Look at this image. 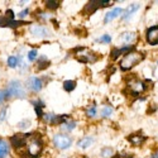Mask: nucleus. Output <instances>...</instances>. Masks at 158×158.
<instances>
[{
    "label": "nucleus",
    "mask_w": 158,
    "mask_h": 158,
    "mask_svg": "<svg viewBox=\"0 0 158 158\" xmlns=\"http://www.w3.org/2000/svg\"><path fill=\"white\" fill-rule=\"evenodd\" d=\"M144 58H146V56H144V53H142V52L131 51V52H129V53H127L123 57V60L120 61V63H119L120 70L122 71H129V70L133 69L134 66L140 63Z\"/></svg>",
    "instance_id": "obj_1"
},
{
    "label": "nucleus",
    "mask_w": 158,
    "mask_h": 158,
    "mask_svg": "<svg viewBox=\"0 0 158 158\" xmlns=\"http://www.w3.org/2000/svg\"><path fill=\"white\" fill-rule=\"evenodd\" d=\"M34 134V133H33ZM43 149V142L42 139L37 137V135H32L28 140V146H27V151L24 152V154H27L25 156V158H38L39 154H41Z\"/></svg>",
    "instance_id": "obj_2"
},
{
    "label": "nucleus",
    "mask_w": 158,
    "mask_h": 158,
    "mask_svg": "<svg viewBox=\"0 0 158 158\" xmlns=\"http://www.w3.org/2000/svg\"><path fill=\"white\" fill-rule=\"evenodd\" d=\"M5 94H6V99L9 98H18V99H23L25 98V90L24 86L20 81H10L5 89Z\"/></svg>",
    "instance_id": "obj_3"
},
{
    "label": "nucleus",
    "mask_w": 158,
    "mask_h": 158,
    "mask_svg": "<svg viewBox=\"0 0 158 158\" xmlns=\"http://www.w3.org/2000/svg\"><path fill=\"white\" fill-rule=\"evenodd\" d=\"M77 55H76V60L81 63H94L96 60H98V56L94 53V52H91L84 47H80L76 49Z\"/></svg>",
    "instance_id": "obj_4"
},
{
    "label": "nucleus",
    "mask_w": 158,
    "mask_h": 158,
    "mask_svg": "<svg viewBox=\"0 0 158 158\" xmlns=\"http://www.w3.org/2000/svg\"><path fill=\"white\" fill-rule=\"evenodd\" d=\"M52 142H53L55 147L57 149H61V151H64L71 147L72 144V138L67 134H62V133H58V134H55L53 135V139H52Z\"/></svg>",
    "instance_id": "obj_5"
},
{
    "label": "nucleus",
    "mask_w": 158,
    "mask_h": 158,
    "mask_svg": "<svg viewBox=\"0 0 158 158\" xmlns=\"http://www.w3.org/2000/svg\"><path fill=\"white\" fill-rule=\"evenodd\" d=\"M110 5H113L111 0H91V2H89L85 5L84 13H86V14H93V13H95L98 9L106 8V6H110Z\"/></svg>",
    "instance_id": "obj_6"
},
{
    "label": "nucleus",
    "mask_w": 158,
    "mask_h": 158,
    "mask_svg": "<svg viewBox=\"0 0 158 158\" xmlns=\"http://www.w3.org/2000/svg\"><path fill=\"white\" fill-rule=\"evenodd\" d=\"M127 87L130 95L133 96H139L142 93L146 91V84L143 81L138 80V78H133V80H129L127 82Z\"/></svg>",
    "instance_id": "obj_7"
},
{
    "label": "nucleus",
    "mask_w": 158,
    "mask_h": 158,
    "mask_svg": "<svg viewBox=\"0 0 158 158\" xmlns=\"http://www.w3.org/2000/svg\"><path fill=\"white\" fill-rule=\"evenodd\" d=\"M32 135H33V133H27V134L17 133V134L10 137V144L15 149H20V148L27 146L28 144V138H31Z\"/></svg>",
    "instance_id": "obj_8"
},
{
    "label": "nucleus",
    "mask_w": 158,
    "mask_h": 158,
    "mask_svg": "<svg viewBox=\"0 0 158 158\" xmlns=\"http://www.w3.org/2000/svg\"><path fill=\"white\" fill-rule=\"evenodd\" d=\"M29 33L37 38H46V37L51 35L49 31L44 27V25H41V24H32L31 28H29Z\"/></svg>",
    "instance_id": "obj_9"
},
{
    "label": "nucleus",
    "mask_w": 158,
    "mask_h": 158,
    "mask_svg": "<svg viewBox=\"0 0 158 158\" xmlns=\"http://www.w3.org/2000/svg\"><path fill=\"white\" fill-rule=\"evenodd\" d=\"M146 39H147V43L151 44V46H157L158 44V25H153V27L147 29Z\"/></svg>",
    "instance_id": "obj_10"
},
{
    "label": "nucleus",
    "mask_w": 158,
    "mask_h": 158,
    "mask_svg": "<svg viewBox=\"0 0 158 158\" xmlns=\"http://www.w3.org/2000/svg\"><path fill=\"white\" fill-rule=\"evenodd\" d=\"M27 86H28L29 90L33 91V93H38V91H41L42 87H43V81L37 76H32V77L28 78Z\"/></svg>",
    "instance_id": "obj_11"
},
{
    "label": "nucleus",
    "mask_w": 158,
    "mask_h": 158,
    "mask_svg": "<svg viewBox=\"0 0 158 158\" xmlns=\"http://www.w3.org/2000/svg\"><path fill=\"white\" fill-rule=\"evenodd\" d=\"M131 51H134V46H124V47H120V48H113L111 49V58L113 60H116L119 56H122L123 53H129V52H131Z\"/></svg>",
    "instance_id": "obj_12"
},
{
    "label": "nucleus",
    "mask_w": 158,
    "mask_h": 158,
    "mask_svg": "<svg viewBox=\"0 0 158 158\" xmlns=\"http://www.w3.org/2000/svg\"><path fill=\"white\" fill-rule=\"evenodd\" d=\"M123 11H124V10H123L122 8H115V9L110 10V11H108L106 14H105V17H104V23H110V22L114 20L115 18L123 15Z\"/></svg>",
    "instance_id": "obj_13"
},
{
    "label": "nucleus",
    "mask_w": 158,
    "mask_h": 158,
    "mask_svg": "<svg viewBox=\"0 0 158 158\" xmlns=\"http://www.w3.org/2000/svg\"><path fill=\"white\" fill-rule=\"evenodd\" d=\"M146 137H144L142 133H133L128 137V140L133 144V146H142V144L146 142Z\"/></svg>",
    "instance_id": "obj_14"
},
{
    "label": "nucleus",
    "mask_w": 158,
    "mask_h": 158,
    "mask_svg": "<svg viewBox=\"0 0 158 158\" xmlns=\"http://www.w3.org/2000/svg\"><path fill=\"white\" fill-rule=\"evenodd\" d=\"M139 8H140V4H139V3H133V4H130V5L125 9V13H123V15H122L123 20H127V19H129L131 15H134V13H135Z\"/></svg>",
    "instance_id": "obj_15"
},
{
    "label": "nucleus",
    "mask_w": 158,
    "mask_h": 158,
    "mask_svg": "<svg viewBox=\"0 0 158 158\" xmlns=\"http://www.w3.org/2000/svg\"><path fill=\"white\" fill-rule=\"evenodd\" d=\"M119 39H120V42L125 43L127 46H130V43L137 39V34L134 32H124V33H122Z\"/></svg>",
    "instance_id": "obj_16"
},
{
    "label": "nucleus",
    "mask_w": 158,
    "mask_h": 158,
    "mask_svg": "<svg viewBox=\"0 0 158 158\" xmlns=\"http://www.w3.org/2000/svg\"><path fill=\"white\" fill-rule=\"evenodd\" d=\"M10 153V144L5 140L0 138V158H6Z\"/></svg>",
    "instance_id": "obj_17"
},
{
    "label": "nucleus",
    "mask_w": 158,
    "mask_h": 158,
    "mask_svg": "<svg viewBox=\"0 0 158 158\" xmlns=\"http://www.w3.org/2000/svg\"><path fill=\"white\" fill-rule=\"evenodd\" d=\"M94 138L93 137H84V138H81L80 140L77 142V147L78 148H81V149H86V148H89V147H91L94 144Z\"/></svg>",
    "instance_id": "obj_18"
},
{
    "label": "nucleus",
    "mask_w": 158,
    "mask_h": 158,
    "mask_svg": "<svg viewBox=\"0 0 158 158\" xmlns=\"http://www.w3.org/2000/svg\"><path fill=\"white\" fill-rule=\"evenodd\" d=\"M49 64H51V62H49V61L47 60V57H46V56H42V57H39V58L37 60V64H35V69H37L38 71H42V70L47 69Z\"/></svg>",
    "instance_id": "obj_19"
},
{
    "label": "nucleus",
    "mask_w": 158,
    "mask_h": 158,
    "mask_svg": "<svg viewBox=\"0 0 158 158\" xmlns=\"http://www.w3.org/2000/svg\"><path fill=\"white\" fill-rule=\"evenodd\" d=\"M63 89H64V91H67V93H72V91L76 89V81H73V80H66L63 82Z\"/></svg>",
    "instance_id": "obj_20"
},
{
    "label": "nucleus",
    "mask_w": 158,
    "mask_h": 158,
    "mask_svg": "<svg viewBox=\"0 0 158 158\" xmlns=\"http://www.w3.org/2000/svg\"><path fill=\"white\" fill-rule=\"evenodd\" d=\"M8 66H9L10 69L19 67V57L18 56H9V58H8Z\"/></svg>",
    "instance_id": "obj_21"
},
{
    "label": "nucleus",
    "mask_w": 158,
    "mask_h": 158,
    "mask_svg": "<svg viewBox=\"0 0 158 158\" xmlns=\"http://www.w3.org/2000/svg\"><path fill=\"white\" fill-rule=\"evenodd\" d=\"M61 2H57V0H48V2H46V8L48 10H57Z\"/></svg>",
    "instance_id": "obj_22"
},
{
    "label": "nucleus",
    "mask_w": 158,
    "mask_h": 158,
    "mask_svg": "<svg viewBox=\"0 0 158 158\" xmlns=\"http://www.w3.org/2000/svg\"><path fill=\"white\" fill-rule=\"evenodd\" d=\"M61 128L64 130V131H71L76 128V122L75 120H70V122H66L64 124L61 125Z\"/></svg>",
    "instance_id": "obj_23"
},
{
    "label": "nucleus",
    "mask_w": 158,
    "mask_h": 158,
    "mask_svg": "<svg viewBox=\"0 0 158 158\" xmlns=\"http://www.w3.org/2000/svg\"><path fill=\"white\" fill-rule=\"evenodd\" d=\"M113 114V106L110 105H105V106L101 109V118H109Z\"/></svg>",
    "instance_id": "obj_24"
},
{
    "label": "nucleus",
    "mask_w": 158,
    "mask_h": 158,
    "mask_svg": "<svg viewBox=\"0 0 158 158\" xmlns=\"http://www.w3.org/2000/svg\"><path fill=\"white\" fill-rule=\"evenodd\" d=\"M98 110H96V104H93V105H90V106L86 109V115L89 118H94L96 115Z\"/></svg>",
    "instance_id": "obj_25"
},
{
    "label": "nucleus",
    "mask_w": 158,
    "mask_h": 158,
    "mask_svg": "<svg viewBox=\"0 0 158 158\" xmlns=\"http://www.w3.org/2000/svg\"><path fill=\"white\" fill-rule=\"evenodd\" d=\"M113 154H114V151L110 147H105L101 151V157L102 158H110V157H113Z\"/></svg>",
    "instance_id": "obj_26"
},
{
    "label": "nucleus",
    "mask_w": 158,
    "mask_h": 158,
    "mask_svg": "<svg viewBox=\"0 0 158 158\" xmlns=\"http://www.w3.org/2000/svg\"><path fill=\"white\" fill-rule=\"evenodd\" d=\"M98 42H99V43H102V44H109V43L111 42V37H110L109 34H104V35H101V37L98 39Z\"/></svg>",
    "instance_id": "obj_27"
},
{
    "label": "nucleus",
    "mask_w": 158,
    "mask_h": 158,
    "mask_svg": "<svg viewBox=\"0 0 158 158\" xmlns=\"http://www.w3.org/2000/svg\"><path fill=\"white\" fill-rule=\"evenodd\" d=\"M37 57H38V51H37V49H32V51H29V53H28V60H29L31 62L35 61Z\"/></svg>",
    "instance_id": "obj_28"
},
{
    "label": "nucleus",
    "mask_w": 158,
    "mask_h": 158,
    "mask_svg": "<svg viewBox=\"0 0 158 158\" xmlns=\"http://www.w3.org/2000/svg\"><path fill=\"white\" fill-rule=\"evenodd\" d=\"M5 18H8L9 20H14V18H15L14 11H13L11 9H8V10L5 11Z\"/></svg>",
    "instance_id": "obj_29"
},
{
    "label": "nucleus",
    "mask_w": 158,
    "mask_h": 158,
    "mask_svg": "<svg viewBox=\"0 0 158 158\" xmlns=\"http://www.w3.org/2000/svg\"><path fill=\"white\" fill-rule=\"evenodd\" d=\"M18 127H19L20 129H27V128L31 127V122H29V120H22V122L18 124Z\"/></svg>",
    "instance_id": "obj_30"
},
{
    "label": "nucleus",
    "mask_w": 158,
    "mask_h": 158,
    "mask_svg": "<svg viewBox=\"0 0 158 158\" xmlns=\"http://www.w3.org/2000/svg\"><path fill=\"white\" fill-rule=\"evenodd\" d=\"M6 113H8V108H6V106H4V108L2 109V111H0V123L5 120V118H6Z\"/></svg>",
    "instance_id": "obj_31"
},
{
    "label": "nucleus",
    "mask_w": 158,
    "mask_h": 158,
    "mask_svg": "<svg viewBox=\"0 0 158 158\" xmlns=\"http://www.w3.org/2000/svg\"><path fill=\"white\" fill-rule=\"evenodd\" d=\"M32 104H33V106H42V108H44V102L42 101V100H32Z\"/></svg>",
    "instance_id": "obj_32"
},
{
    "label": "nucleus",
    "mask_w": 158,
    "mask_h": 158,
    "mask_svg": "<svg viewBox=\"0 0 158 158\" xmlns=\"http://www.w3.org/2000/svg\"><path fill=\"white\" fill-rule=\"evenodd\" d=\"M28 14H29V9H24L23 11H20V13H19L18 17H19V18H24V17H27Z\"/></svg>",
    "instance_id": "obj_33"
},
{
    "label": "nucleus",
    "mask_w": 158,
    "mask_h": 158,
    "mask_svg": "<svg viewBox=\"0 0 158 158\" xmlns=\"http://www.w3.org/2000/svg\"><path fill=\"white\" fill-rule=\"evenodd\" d=\"M6 99V94H5V90H0V104H2L4 100Z\"/></svg>",
    "instance_id": "obj_34"
},
{
    "label": "nucleus",
    "mask_w": 158,
    "mask_h": 158,
    "mask_svg": "<svg viewBox=\"0 0 158 158\" xmlns=\"http://www.w3.org/2000/svg\"><path fill=\"white\" fill-rule=\"evenodd\" d=\"M6 22H8V18H5V17H0V27H5V25H6Z\"/></svg>",
    "instance_id": "obj_35"
},
{
    "label": "nucleus",
    "mask_w": 158,
    "mask_h": 158,
    "mask_svg": "<svg viewBox=\"0 0 158 158\" xmlns=\"http://www.w3.org/2000/svg\"><path fill=\"white\" fill-rule=\"evenodd\" d=\"M152 158H158V152L154 153V154H152Z\"/></svg>",
    "instance_id": "obj_36"
},
{
    "label": "nucleus",
    "mask_w": 158,
    "mask_h": 158,
    "mask_svg": "<svg viewBox=\"0 0 158 158\" xmlns=\"http://www.w3.org/2000/svg\"><path fill=\"white\" fill-rule=\"evenodd\" d=\"M157 63H158V62H157Z\"/></svg>",
    "instance_id": "obj_37"
}]
</instances>
